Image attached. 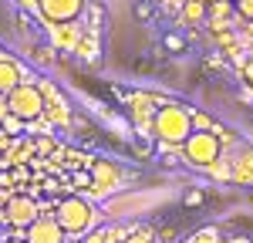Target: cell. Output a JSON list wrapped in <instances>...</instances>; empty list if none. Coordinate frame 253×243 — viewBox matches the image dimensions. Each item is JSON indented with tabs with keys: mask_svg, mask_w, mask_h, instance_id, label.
Masks as SVG:
<instances>
[{
	"mask_svg": "<svg viewBox=\"0 0 253 243\" xmlns=\"http://www.w3.org/2000/svg\"><path fill=\"white\" fill-rule=\"evenodd\" d=\"M0 243H3V230H0Z\"/></svg>",
	"mask_w": 253,
	"mask_h": 243,
	"instance_id": "cb8c5ba5",
	"label": "cell"
},
{
	"mask_svg": "<svg viewBox=\"0 0 253 243\" xmlns=\"http://www.w3.org/2000/svg\"><path fill=\"white\" fill-rule=\"evenodd\" d=\"M38 216H41V209H38V202H34V196L24 193V196H10V202H7V216H3V220H10L17 230H27Z\"/></svg>",
	"mask_w": 253,
	"mask_h": 243,
	"instance_id": "ba28073f",
	"label": "cell"
},
{
	"mask_svg": "<svg viewBox=\"0 0 253 243\" xmlns=\"http://www.w3.org/2000/svg\"><path fill=\"white\" fill-rule=\"evenodd\" d=\"M54 220H58L61 230L68 233V240H81L84 233H91V226L98 223V216H95V209L88 206V200H81V196H68V200L58 202Z\"/></svg>",
	"mask_w": 253,
	"mask_h": 243,
	"instance_id": "7a4b0ae2",
	"label": "cell"
},
{
	"mask_svg": "<svg viewBox=\"0 0 253 243\" xmlns=\"http://www.w3.org/2000/svg\"><path fill=\"white\" fill-rule=\"evenodd\" d=\"M236 10H240V17L253 20V0H236Z\"/></svg>",
	"mask_w": 253,
	"mask_h": 243,
	"instance_id": "2e32d148",
	"label": "cell"
},
{
	"mask_svg": "<svg viewBox=\"0 0 253 243\" xmlns=\"http://www.w3.org/2000/svg\"><path fill=\"white\" fill-rule=\"evenodd\" d=\"M20 125H24V122H20L17 115H7V119H3V125H0V128H7V132H20Z\"/></svg>",
	"mask_w": 253,
	"mask_h": 243,
	"instance_id": "e0dca14e",
	"label": "cell"
},
{
	"mask_svg": "<svg viewBox=\"0 0 253 243\" xmlns=\"http://www.w3.org/2000/svg\"><path fill=\"white\" fill-rule=\"evenodd\" d=\"M216 125L210 115H203V112H193V132H213Z\"/></svg>",
	"mask_w": 253,
	"mask_h": 243,
	"instance_id": "5bb4252c",
	"label": "cell"
},
{
	"mask_svg": "<svg viewBox=\"0 0 253 243\" xmlns=\"http://www.w3.org/2000/svg\"><path fill=\"white\" fill-rule=\"evenodd\" d=\"M81 10H84V0H41L44 24H75Z\"/></svg>",
	"mask_w": 253,
	"mask_h": 243,
	"instance_id": "8992f818",
	"label": "cell"
},
{
	"mask_svg": "<svg viewBox=\"0 0 253 243\" xmlns=\"http://www.w3.org/2000/svg\"><path fill=\"white\" fill-rule=\"evenodd\" d=\"M7 115H10V105H7V95H0V125H3Z\"/></svg>",
	"mask_w": 253,
	"mask_h": 243,
	"instance_id": "ffe728a7",
	"label": "cell"
},
{
	"mask_svg": "<svg viewBox=\"0 0 253 243\" xmlns=\"http://www.w3.org/2000/svg\"><path fill=\"white\" fill-rule=\"evenodd\" d=\"M223 237H219V230H213V226H206V230H196L193 237L186 243H219Z\"/></svg>",
	"mask_w": 253,
	"mask_h": 243,
	"instance_id": "7c38bea8",
	"label": "cell"
},
{
	"mask_svg": "<svg viewBox=\"0 0 253 243\" xmlns=\"http://www.w3.org/2000/svg\"><path fill=\"white\" fill-rule=\"evenodd\" d=\"M47 27H51V38H54L58 47H75L78 38H81V31L71 27V24H47Z\"/></svg>",
	"mask_w": 253,
	"mask_h": 243,
	"instance_id": "30bf717a",
	"label": "cell"
},
{
	"mask_svg": "<svg viewBox=\"0 0 253 243\" xmlns=\"http://www.w3.org/2000/svg\"><path fill=\"white\" fill-rule=\"evenodd\" d=\"M91 176H95V182H91V196H112V193H118V186H122V169H118L115 162L108 159H98L91 162Z\"/></svg>",
	"mask_w": 253,
	"mask_h": 243,
	"instance_id": "5b68a950",
	"label": "cell"
},
{
	"mask_svg": "<svg viewBox=\"0 0 253 243\" xmlns=\"http://www.w3.org/2000/svg\"><path fill=\"white\" fill-rule=\"evenodd\" d=\"M186 202H189V206H196V202H203V193H189V196H186Z\"/></svg>",
	"mask_w": 253,
	"mask_h": 243,
	"instance_id": "44dd1931",
	"label": "cell"
},
{
	"mask_svg": "<svg viewBox=\"0 0 253 243\" xmlns=\"http://www.w3.org/2000/svg\"><path fill=\"white\" fill-rule=\"evenodd\" d=\"M71 182H75L78 189H88V193H91V182H95V176H91V169H88V172H75V176H71Z\"/></svg>",
	"mask_w": 253,
	"mask_h": 243,
	"instance_id": "9a60e30c",
	"label": "cell"
},
{
	"mask_svg": "<svg viewBox=\"0 0 253 243\" xmlns=\"http://www.w3.org/2000/svg\"><path fill=\"white\" fill-rule=\"evenodd\" d=\"M24 240L27 243H68V233L61 230V223L54 220V213H51V216L41 213L38 220L24 230Z\"/></svg>",
	"mask_w": 253,
	"mask_h": 243,
	"instance_id": "52a82bcc",
	"label": "cell"
},
{
	"mask_svg": "<svg viewBox=\"0 0 253 243\" xmlns=\"http://www.w3.org/2000/svg\"><path fill=\"white\" fill-rule=\"evenodd\" d=\"M7 105H10V115H17L20 122H34L44 115V91L41 84H17L7 95Z\"/></svg>",
	"mask_w": 253,
	"mask_h": 243,
	"instance_id": "277c9868",
	"label": "cell"
},
{
	"mask_svg": "<svg viewBox=\"0 0 253 243\" xmlns=\"http://www.w3.org/2000/svg\"><path fill=\"white\" fill-rule=\"evenodd\" d=\"M219 152H223V142H219L216 132H193L182 142V156L196 169H213L219 162Z\"/></svg>",
	"mask_w": 253,
	"mask_h": 243,
	"instance_id": "3957f363",
	"label": "cell"
},
{
	"mask_svg": "<svg viewBox=\"0 0 253 243\" xmlns=\"http://www.w3.org/2000/svg\"><path fill=\"white\" fill-rule=\"evenodd\" d=\"M193 135V108L186 105H162L152 119V139L162 145H182Z\"/></svg>",
	"mask_w": 253,
	"mask_h": 243,
	"instance_id": "6da1fadb",
	"label": "cell"
},
{
	"mask_svg": "<svg viewBox=\"0 0 253 243\" xmlns=\"http://www.w3.org/2000/svg\"><path fill=\"white\" fill-rule=\"evenodd\" d=\"M3 243H27V240H24V233H20V237H3Z\"/></svg>",
	"mask_w": 253,
	"mask_h": 243,
	"instance_id": "7402d4cb",
	"label": "cell"
},
{
	"mask_svg": "<svg viewBox=\"0 0 253 243\" xmlns=\"http://www.w3.org/2000/svg\"><path fill=\"white\" fill-rule=\"evenodd\" d=\"M166 47H169V51H179V47H182V38L169 34V38H166Z\"/></svg>",
	"mask_w": 253,
	"mask_h": 243,
	"instance_id": "d6986e66",
	"label": "cell"
},
{
	"mask_svg": "<svg viewBox=\"0 0 253 243\" xmlns=\"http://www.w3.org/2000/svg\"><path fill=\"white\" fill-rule=\"evenodd\" d=\"M233 179L253 182V152H247V156H243V162H233Z\"/></svg>",
	"mask_w": 253,
	"mask_h": 243,
	"instance_id": "8fae6325",
	"label": "cell"
},
{
	"mask_svg": "<svg viewBox=\"0 0 253 243\" xmlns=\"http://www.w3.org/2000/svg\"><path fill=\"white\" fill-rule=\"evenodd\" d=\"M0 61H7V54H3V47H0Z\"/></svg>",
	"mask_w": 253,
	"mask_h": 243,
	"instance_id": "603a6c76",
	"label": "cell"
},
{
	"mask_svg": "<svg viewBox=\"0 0 253 243\" xmlns=\"http://www.w3.org/2000/svg\"><path fill=\"white\" fill-rule=\"evenodd\" d=\"M17 84H20V68H17V61H14V58L0 61V95H10Z\"/></svg>",
	"mask_w": 253,
	"mask_h": 243,
	"instance_id": "9c48e42d",
	"label": "cell"
},
{
	"mask_svg": "<svg viewBox=\"0 0 253 243\" xmlns=\"http://www.w3.org/2000/svg\"><path fill=\"white\" fill-rule=\"evenodd\" d=\"M203 14H206V3H203V0H189L186 10H182V17H186V20H199Z\"/></svg>",
	"mask_w": 253,
	"mask_h": 243,
	"instance_id": "4fadbf2b",
	"label": "cell"
},
{
	"mask_svg": "<svg viewBox=\"0 0 253 243\" xmlns=\"http://www.w3.org/2000/svg\"><path fill=\"white\" fill-rule=\"evenodd\" d=\"M125 243H156V237H152V233H128Z\"/></svg>",
	"mask_w": 253,
	"mask_h": 243,
	"instance_id": "ac0fdd59",
	"label": "cell"
}]
</instances>
